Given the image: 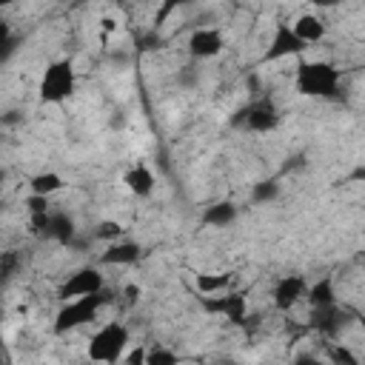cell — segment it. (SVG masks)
Segmentation results:
<instances>
[{"mask_svg":"<svg viewBox=\"0 0 365 365\" xmlns=\"http://www.w3.org/2000/svg\"><path fill=\"white\" fill-rule=\"evenodd\" d=\"M339 83H342V71L328 63V60H302L297 63L294 71V91L299 97H311V100H336L339 97Z\"/></svg>","mask_w":365,"mask_h":365,"instance_id":"1","label":"cell"},{"mask_svg":"<svg viewBox=\"0 0 365 365\" xmlns=\"http://www.w3.org/2000/svg\"><path fill=\"white\" fill-rule=\"evenodd\" d=\"M108 302L106 291H97V294H86V297H77V299H66L60 305V311L54 314V322H51V334L57 336H66L88 322L97 319V314L103 311V305Z\"/></svg>","mask_w":365,"mask_h":365,"instance_id":"2","label":"cell"},{"mask_svg":"<svg viewBox=\"0 0 365 365\" xmlns=\"http://www.w3.org/2000/svg\"><path fill=\"white\" fill-rule=\"evenodd\" d=\"M128 342H131L128 325H123L120 319H108V322H103V325L91 334L86 354H88V359H94V362H117V359L125 356Z\"/></svg>","mask_w":365,"mask_h":365,"instance_id":"3","label":"cell"},{"mask_svg":"<svg viewBox=\"0 0 365 365\" xmlns=\"http://www.w3.org/2000/svg\"><path fill=\"white\" fill-rule=\"evenodd\" d=\"M74 91H77V71H74V63H71V60H54V63H48L46 71H43V77H40V86H37L40 103L60 106V103H66Z\"/></svg>","mask_w":365,"mask_h":365,"instance_id":"4","label":"cell"},{"mask_svg":"<svg viewBox=\"0 0 365 365\" xmlns=\"http://www.w3.org/2000/svg\"><path fill=\"white\" fill-rule=\"evenodd\" d=\"M279 108L268 100V97H259V100H251L245 103L242 108H237L231 125L248 131V134H268V131H277L279 128Z\"/></svg>","mask_w":365,"mask_h":365,"instance_id":"5","label":"cell"},{"mask_svg":"<svg viewBox=\"0 0 365 365\" xmlns=\"http://www.w3.org/2000/svg\"><path fill=\"white\" fill-rule=\"evenodd\" d=\"M197 297H200V305H202L208 314L220 317V319H228V322H234V325H240V322L248 319L245 294H240V291H234V288L220 291V294H197Z\"/></svg>","mask_w":365,"mask_h":365,"instance_id":"6","label":"cell"},{"mask_svg":"<svg viewBox=\"0 0 365 365\" xmlns=\"http://www.w3.org/2000/svg\"><path fill=\"white\" fill-rule=\"evenodd\" d=\"M308 48H311V46L294 31L291 20H288V23H277L274 37H271V43H268L265 51H262V63H277V60H288V57H302Z\"/></svg>","mask_w":365,"mask_h":365,"instance_id":"7","label":"cell"},{"mask_svg":"<svg viewBox=\"0 0 365 365\" xmlns=\"http://www.w3.org/2000/svg\"><path fill=\"white\" fill-rule=\"evenodd\" d=\"M97 291H106V277H103L100 268L86 265V268L71 271V274L60 282V288H57V299L66 302V299H77V297L97 294Z\"/></svg>","mask_w":365,"mask_h":365,"instance_id":"8","label":"cell"},{"mask_svg":"<svg viewBox=\"0 0 365 365\" xmlns=\"http://www.w3.org/2000/svg\"><path fill=\"white\" fill-rule=\"evenodd\" d=\"M305 291H308V279H305L302 274H285V277H279V279L274 282V288H271V302H274L277 311L288 314V311H294L299 302H305Z\"/></svg>","mask_w":365,"mask_h":365,"instance_id":"9","label":"cell"},{"mask_svg":"<svg viewBox=\"0 0 365 365\" xmlns=\"http://www.w3.org/2000/svg\"><path fill=\"white\" fill-rule=\"evenodd\" d=\"M185 48H188V54H191L194 60H214V57L222 54V48H225V37H222L220 29H214V26H202V29H194V31L188 34Z\"/></svg>","mask_w":365,"mask_h":365,"instance_id":"10","label":"cell"},{"mask_svg":"<svg viewBox=\"0 0 365 365\" xmlns=\"http://www.w3.org/2000/svg\"><path fill=\"white\" fill-rule=\"evenodd\" d=\"M342 325H345V314H342L339 302L336 305H328V308H311V328L319 336L334 339L342 331Z\"/></svg>","mask_w":365,"mask_h":365,"instance_id":"11","label":"cell"},{"mask_svg":"<svg viewBox=\"0 0 365 365\" xmlns=\"http://www.w3.org/2000/svg\"><path fill=\"white\" fill-rule=\"evenodd\" d=\"M123 185L128 188V194L145 200V197L154 194V188H157V177H154V171H151L148 165L137 163V165H131V168L123 174Z\"/></svg>","mask_w":365,"mask_h":365,"instance_id":"12","label":"cell"},{"mask_svg":"<svg viewBox=\"0 0 365 365\" xmlns=\"http://www.w3.org/2000/svg\"><path fill=\"white\" fill-rule=\"evenodd\" d=\"M140 254H143L140 242H134V240H114L100 254V262L103 265H134L140 259Z\"/></svg>","mask_w":365,"mask_h":365,"instance_id":"13","label":"cell"},{"mask_svg":"<svg viewBox=\"0 0 365 365\" xmlns=\"http://www.w3.org/2000/svg\"><path fill=\"white\" fill-rule=\"evenodd\" d=\"M291 26H294V31L308 43V46H314V43H322L325 40V34H328V26H325V20L317 14V11H305V14H297L294 20H291Z\"/></svg>","mask_w":365,"mask_h":365,"instance_id":"14","label":"cell"},{"mask_svg":"<svg viewBox=\"0 0 365 365\" xmlns=\"http://www.w3.org/2000/svg\"><path fill=\"white\" fill-rule=\"evenodd\" d=\"M234 285V274L231 271H202L194 277V291L197 294H220L228 291Z\"/></svg>","mask_w":365,"mask_h":365,"instance_id":"15","label":"cell"},{"mask_svg":"<svg viewBox=\"0 0 365 365\" xmlns=\"http://www.w3.org/2000/svg\"><path fill=\"white\" fill-rule=\"evenodd\" d=\"M305 302H308V308H328V305H336L339 299H336L334 279H331V277H322V279L311 282L308 291H305Z\"/></svg>","mask_w":365,"mask_h":365,"instance_id":"16","label":"cell"},{"mask_svg":"<svg viewBox=\"0 0 365 365\" xmlns=\"http://www.w3.org/2000/svg\"><path fill=\"white\" fill-rule=\"evenodd\" d=\"M66 188V180L57 171H37L29 177V194H43V197H54L57 191Z\"/></svg>","mask_w":365,"mask_h":365,"instance_id":"17","label":"cell"},{"mask_svg":"<svg viewBox=\"0 0 365 365\" xmlns=\"http://www.w3.org/2000/svg\"><path fill=\"white\" fill-rule=\"evenodd\" d=\"M237 214H240V208L231 200H222V202H214L202 211V222L211 225V228H225L237 220Z\"/></svg>","mask_w":365,"mask_h":365,"instance_id":"18","label":"cell"},{"mask_svg":"<svg viewBox=\"0 0 365 365\" xmlns=\"http://www.w3.org/2000/svg\"><path fill=\"white\" fill-rule=\"evenodd\" d=\"M123 234H125V228L117 222V220H103V222H97V228H94V240H100V242H114V240H123Z\"/></svg>","mask_w":365,"mask_h":365,"instance_id":"19","label":"cell"},{"mask_svg":"<svg viewBox=\"0 0 365 365\" xmlns=\"http://www.w3.org/2000/svg\"><path fill=\"white\" fill-rule=\"evenodd\" d=\"M177 362H180V354H174L163 345H154L145 354V365H177Z\"/></svg>","mask_w":365,"mask_h":365,"instance_id":"20","label":"cell"},{"mask_svg":"<svg viewBox=\"0 0 365 365\" xmlns=\"http://www.w3.org/2000/svg\"><path fill=\"white\" fill-rule=\"evenodd\" d=\"M328 359H334V362H351V365L359 362L356 354H351L342 342H328Z\"/></svg>","mask_w":365,"mask_h":365,"instance_id":"21","label":"cell"},{"mask_svg":"<svg viewBox=\"0 0 365 365\" xmlns=\"http://www.w3.org/2000/svg\"><path fill=\"white\" fill-rule=\"evenodd\" d=\"M251 197H254L257 202H268V200H274V197H277V182H274V180L257 182L254 191H251Z\"/></svg>","mask_w":365,"mask_h":365,"instance_id":"22","label":"cell"},{"mask_svg":"<svg viewBox=\"0 0 365 365\" xmlns=\"http://www.w3.org/2000/svg\"><path fill=\"white\" fill-rule=\"evenodd\" d=\"M188 3H194V0H163V9L157 11V23H160V20H165V17H168L174 9H180V6H188Z\"/></svg>","mask_w":365,"mask_h":365,"instance_id":"23","label":"cell"},{"mask_svg":"<svg viewBox=\"0 0 365 365\" xmlns=\"http://www.w3.org/2000/svg\"><path fill=\"white\" fill-rule=\"evenodd\" d=\"M145 354H148V348H137V351H131V354H125L123 359H125V362H137V365L143 362V365H145Z\"/></svg>","mask_w":365,"mask_h":365,"instance_id":"24","label":"cell"},{"mask_svg":"<svg viewBox=\"0 0 365 365\" xmlns=\"http://www.w3.org/2000/svg\"><path fill=\"white\" fill-rule=\"evenodd\" d=\"M123 294H125V299H128V302H137L143 291H140V285H125V291H123Z\"/></svg>","mask_w":365,"mask_h":365,"instance_id":"25","label":"cell"},{"mask_svg":"<svg viewBox=\"0 0 365 365\" xmlns=\"http://www.w3.org/2000/svg\"><path fill=\"white\" fill-rule=\"evenodd\" d=\"M311 3H314V6L322 11V9H336V6H342L345 0H311Z\"/></svg>","mask_w":365,"mask_h":365,"instance_id":"26","label":"cell"},{"mask_svg":"<svg viewBox=\"0 0 365 365\" xmlns=\"http://www.w3.org/2000/svg\"><path fill=\"white\" fill-rule=\"evenodd\" d=\"M100 23H103V31H117V20H111V17H103Z\"/></svg>","mask_w":365,"mask_h":365,"instance_id":"27","label":"cell"},{"mask_svg":"<svg viewBox=\"0 0 365 365\" xmlns=\"http://www.w3.org/2000/svg\"><path fill=\"white\" fill-rule=\"evenodd\" d=\"M14 3H20V0H0V6H14Z\"/></svg>","mask_w":365,"mask_h":365,"instance_id":"28","label":"cell"},{"mask_svg":"<svg viewBox=\"0 0 365 365\" xmlns=\"http://www.w3.org/2000/svg\"><path fill=\"white\" fill-rule=\"evenodd\" d=\"M359 328H362V331H365V314H362V317H359Z\"/></svg>","mask_w":365,"mask_h":365,"instance_id":"29","label":"cell"},{"mask_svg":"<svg viewBox=\"0 0 365 365\" xmlns=\"http://www.w3.org/2000/svg\"><path fill=\"white\" fill-rule=\"evenodd\" d=\"M362 242H365V225H362Z\"/></svg>","mask_w":365,"mask_h":365,"instance_id":"30","label":"cell"},{"mask_svg":"<svg viewBox=\"0 0 365 365\" xmlns=\"http://www.w3.org/2000/svg\"><path fill=\"white\" fill-rule=\"evenodd\" d=\"M359 174H362V177H365V168H362V171H359Z\"/></svg>","mask_w":365,"mask_h":365,"instance_id":"31","label":"cell"}]
</instances>
